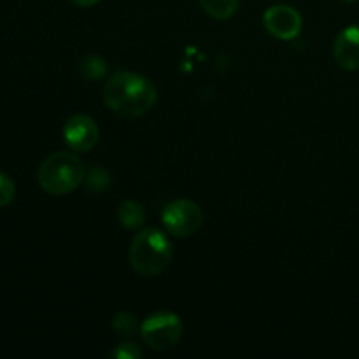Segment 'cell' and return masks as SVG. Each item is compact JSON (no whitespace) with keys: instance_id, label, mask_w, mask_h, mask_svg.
<instances>
[{"instance_id":"obj_17","label":"cell","mask_w":359,"mask_h":359,"mask_svg":"<svg viewBox=\"0 0 359 359\" xmlns=\"http://www.w3.org/2000/svg\"><path fill=\"white\" fill-rule=\"evenodd\" d=\"M344 2H347V4H353V2H356V0H344Z\"/></svg>"},{"instance_id":"obj_14","label":"cell","mask_w":359,"mask_h":359,"mask_svg":"<svg viewBox=\"0 0 359 359\" xmlns=\"http://www.w3.org/2000/svg\"><path fill=\"white\" fill-rule=\"evenodd\" d=\"M14 195H16V186H14L13 179L0 172V209L9 205L14 200Z\"/></svg>"},{"instance_id":"obj_16","label":"cell","mask_w":359,"mask_h":359,"mask_svg":"<svg viewBox=\"0 0 359 359\" xmlns=\"http://www.w3.org/2000/svg\"><path fill=\"white\" fill-rule=\"evenodd\" d=\"M72 2L79 7H91L100 2V0H72Z\"/></svg>"},{"instance_id":"obj_3","label":"cell","mask_w":359,"mask_h":359,"mask_svg":"<svg viewBox=\"0 0 359 359\" xmlns=\"http://www.w3.org/2000/svg\"><path fill=\"white\" fill-rule=\"evenodd\" d=\"M41 188L49 195H67L86 179L83 161L69 151H56L41 163L37 172Z\"/></svg>"},{"instance_id":"obj_11","label":"cell","mask_w":359,"mask_h":359,"mask_svg":"<svg viewBox=\"0 0 359 359\" xmlns=\"http://www.w3.org/2000/svg\"><path fill=\"white\" fill-rule=\"evenodd\" d=\"M198 2L209 16L216 20H230L237 13L241 0H198Z\"/></svg>"},{"instance_id":"obj_12","label":"cell","mask_w":359,"mask_h":359,"mask_svg":"<svg viewBox=\"0 0 359 359\" xmlns=\"http://www.w3.org/2000/svg\"><path fill=\"white\" fill-rule=\"evenodd\" d=\"M112 328L119 337H133L140 332L139 319L132 312H118L112 319Z\"/></svg>"},{"instance_id":"obj_6","label":"cell","mask_w":359,"mask_h":359,"mask_svg":"<svg viewBox=\"0 0 359 359\" xmlns=\"http://www.w3.org/2000/svg\"><path fill=\"white\" fill-rule=\"evenodd\" d=\"M63 140L79 153L91 151L98 142V126L88 114H74L63 125Z\"/></svg>"},{"instance_id":"obj_9","label":"cell","mask_w":359,"mask_h":359,"mask_svg":"<svg viewBox=\"0 0 359 359\" xmlns=\"http://www.w3.org/2000/svg\"><path fill=\"white\" fill-rule=\"evenodd\" d=\"M118 219L126 230H137L146 221V210H144L142 203L135 202V200H126L119 205Z\"/></svg>"},{"instance_id":"obj_2","label":"cell","mask_w":359,"mask_h":359,"mask_svg":"<svg viewBox=\"0 0 359 359\" xmlns=\"http://www.w3.org/2000/svg\"><path fill=\"white\" fill-rule=\"evenodd\" d=\"M128 256L137 273L154 277L168 269L174 249L163 231L158 228H146L133 237Z\"/></svg>"},{"instance_id":"obj_15","label":"cell","mask_w":359,"mask_h":359,"mask_svg":"<svg viewBox=\"0 0 359 359\" xmlns=\"http://www.w3.org/2000/svg\"><path fill=\"white\" fill-rule=\"evenodd\" d=\"M112 358L116 359H139L142 356V351L137 344L133 342H121L114 351L111 353Z\"/></svg>"},{"instance_id":"obj_13","label":"cell","mask_w":359,"mask_h":359,"mask_svg":"<svg viewBox=\"0 0 359 359\" xmlns=\"http://www.w3.org/2000/svg\"><path fill=\"white\" fill-rule=\"evenodd\" d=\"M86 186L90 191L93 193H102L109 188L111 184V175H109L107 170H104L102 167H93L86 174Z\"/></svg>"},{"instance_id":"obj_8","label":"cell","mask_w":359,"mask_h":359,"mask_svg":"<svg viewBox=\"0 0 359 359\" xmlns=\"http://www.w3.org/2000/svg\"><path fill=\"white\" fill-rule=\"evenodd\" d=\"M333 56L344 70H359V27L340 32L333 42Z\"/></svg>"},{"instance_id":"obj_10","label":"cell","mask_w":359,"mask_h":359,"mask_svg":"<svg viewBox=\"0 0 359 359\" xmlns=\"http://www.w3.org/2000/svg\"><path fill=\"white\" fill-rule=\"evenodd\" d=\"M79 74L86 81H98L107 76V62L98 55H86L79 62Z\"/></svg>"},{"instance_id":"obj_4","label":"cell","mask_w":359,"mask_h":359,"mask_svg":"<svg viewBox=\"0 0 359 359\" xmlns=\"http://www.w3.org/2000/svg\"><path fill=\"white\" fill-rule=\"evenodd\" d=\"M144 344L154 351H168L177 346L182 337V321L170 311H160L147 316L140 325Z\"/></svg>"},{"instance_id":"obj_5","label":"cell","mask_w":359,"mask_h":359,"mask_svg":"<svg viewBox=\"0 0 359 359\" xmlns=\"http://www.w3.org/2000/svg\"><path fill=\"white\" fill-rule=\"evenodd\" d=\"M165 228L175 237H191L202 228L203 212L193 200L179 198L168 203L161 214Z\"/></svg>"},{"instance_id":"obj_1","label":"cell","mask_w":359,"mask_h":359,"mask_svg":"<svg viewBox=\"0 0 359 359\" xmlns=\"http://www.w3.org/2000/svg\"><path fill=\"white\" fill-rule=\"evenodd\" d=\"M105 104L121 118H140L156 104V86L140 74L119 70L105 84Z\"/></svg>"},{"instance_id":"obj_7","label":"cell","mask_w":359,"mask_h":359,"mask_svg":"<svg viewBox=\"0 0 359 359\" xmlns=\"http://www.w3.org/2000/svg\"><path fill=\"white\" fill-rule=\"evenodd\" d=\"M263 23L279 41H293L302 32V16L297 9L290 6H272L263 14Z\"/></svg>"}]
</instances>
